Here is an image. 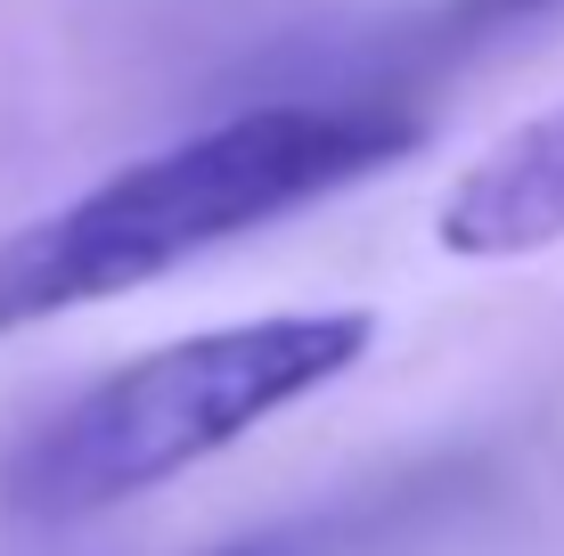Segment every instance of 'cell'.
Masks as SVG:
<instances>
[{
	"mask_svg": "<svg viewBox=\"0 0 564 556\" xmlns=\"http://www.w3.org/2000/svg\"><path fill=\"white\" fill-rule=\"evenodd\" d=\"M425 131L384 99H279L205 123L197 140L107 172L74 205L0 238V336L107 303L197 262L205 246L303 214L352 188L360 172L401 164Z\"/></svg>",
	"mask_w": 564,
	"mask_h": 556,
	"instance_id": "obj_1",
	"label": "cell"
},
{
	"mask_svg": "<svg viewBox=\"0 0 564 556\" xmlns=\"http://www.w3.org/2000/svg\"><path fill=\"white\" fill-rule=\"evenodd\" d=\"M368 312H270L213 336H181L164 352L123 360L83 385L33 434L0 450V515L9 524H83L140 491L229 450L262 417L295 410L368 352Z\"/></svg>",
	"mask_w": 564,
	"mask_h": 556,
	"instance_id": "obj_2",
	"label": "cell"
},
{
	"mask_svg": "<svg viewBox=\"0 0 564 556\" xmlns=\"http://www.w3.org/2000/svg\"><path fill=\"white\" fill-rule=\"evenodd\" d=\"M434 229L466 262H508V254L556 246L564 238V107L466 164L458 188L442 197Z\"/></svg>",
	"mask_w": 564,
	"mask_h": 556,
	"instance_id": "obj_3",
	"label": "cell"
},
{
	"mask_svg": "<svg viewBox=\"0 0 564 556\" xmlns=\"http://www.w3.org/2000/svg\"><path fill=\"white\" fill-rule=\"evenodd\" d=\"M540 9H556V0H434V9L417 17V50L425 57L475 50V42H491V33H508V25H523V17H540Z\"/></svg>",
	"mask_w": 564,
	"mask_h": 556,
	"instance_id": "obj_4",
	"label": "cell"
},
{
	"mask_svg": "<svg viewBox=\"0 0 564 556\" xmlns=\"http://www.w3.org/2000/svg\"><path fill=\"white\" fill-rule=\"evenodd\" d=\"M229 556H286L279 541H262V548H229Z\"/></svg>",
	"mask_w": 564,
	"mask_h": 556,
	"instance_id": "obj_5",
	"label": "cell"
}]
</instances>
